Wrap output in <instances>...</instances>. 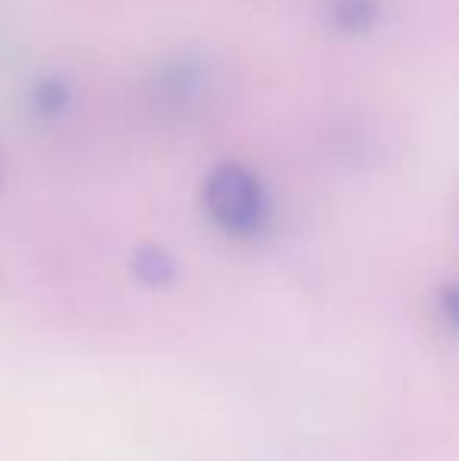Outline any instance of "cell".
<instances>
[{
	"instance_id": "cell-1",
	"label": "cell",
	"mask_w": 459,
	"mask_h": 461,
	"mask_svg": "<svg viewBox=\"0 0 459 461\" xmlns=\"http://www.w3.org/2000/svg\"><path fill=\"white\" fill-rule=\"evenodd\" d=\"M202 211L215 230L236 242H255L274 217L264 179L243 160H221L202 183Z\"/></svg>"
},
{
	"instance_id": "cell-2",
	"label": "cell",
	"mask_w": 459,
	"mask_h": 461,
	"mask_svg": "<svg viewBox=\"0 0 459 461\" xmlns=\"http://www.w3.org/2000/svg\"><path fill=\"white\" fill-rule=\"evenodd\" d=\"M208 95V67L192 54H177L154 73V97L173 113H189Z\"/></svg>"
},
{
	"instance_id": "cell-5",
	"label": "cell",
	"mask_w": 459,
	"mask_h": 461,
	"mask_svg": "<svg viewBox=\"0 0 459 461\" xmlns=\"http://www.w3.org/2000/svg\"><path fill=\"white\" fill-rule=\"evenodd\" d=\"M133 274L142 279L145 285H167L177 276V264L158 245H142L133 255Z\"/></svg>"
},
{
	"instance_id": "cell-3",
	"label": "cell",
	"mask_w": 459,
	"mask_h": 461,
	"mask_svg": "<svg viewBox=\"0 0 459 461\" xmlns=\"http://www.w3.org/2000/svg\"><path fill=\"white\" fill-rule=\"evenodd\" d=\"M69 104H73V88H69L67 79H60V76H41V79L29 88L32 113L44 122H54V120H60V116H67Z\"/></svg>"
},
{
	"instance_id": "cell-4",
	"label": "cell",
	"mask_w": 459,
	"mask_h": 461,
	"mask_svg": "<svg viewBox=\"0 0 459 461\" xmlns=\"http://www.w3.org/2000/svg\"><path fill=\"white\" fill-rule=\"evenodd\" d=\"M331 19L340 32H346V35H365L368 29L378 25L381 4L378 0H334Z\"/></svg>"
}]
</instances>
